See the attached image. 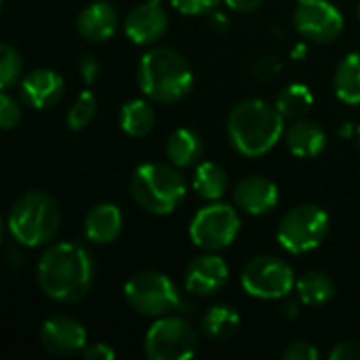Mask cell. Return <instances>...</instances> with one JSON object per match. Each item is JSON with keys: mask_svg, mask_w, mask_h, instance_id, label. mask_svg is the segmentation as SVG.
Listing matches in <instances>:
<instances>
[{"mask_svg": "<svg viewBox=\"0 0 360 360\" xmlns=\"http://www.w3.org/2000/svg\"><path fill=\"white\" fill-rule=\"evenodd\" d=\"M228 139L232 148L249 158L268 154L285 133V118L276 105L264 99H245L228 116Z\"/></svg>", "mask_w": 360, "mask_h": 360, "instance_id": "7a4b0ae2", "label": "cell"}, {"mask_svg": "<svg viewBox=\"0 0 360 360\" xmlns=\"http://www.w3.org/2000/svg\"><path fill=\"white\" fill-rule=\"evenodd\" d=\"M295 283L291 266L274 255L253 257L240 274L243 289L257 300H285L295 289Z\"/></svg>", "mask_w": 360, "mask_h": 360, "instance_id": "9c48e42d", "label": "cell"}, {"mask_svg": "<svg viewBox=\"0 0 360 360\" xmlns=\"http://www.w3.org/2000/svg\"><path fill=\"white\" fill-rule=\"evenodd\" d=\"M283 356L287 360H316L319 359V350L308 342H293L283 352Z\"/></svg>", "mask_w": 360, "mask_h": 360, "instance_id": "4dcf8cb0", "label": "cell"}, {"mask_svg": "<svg viewBox=\"0 0 360 360\" xmlns=\"http://www.w3.org/2000/svg\"><path fill=\"white\" fill-rule=\"evenodd\" d=\"M19 120H21V105L8 91H4L0 95V127L4 131H11L17 127Z\"/></svg>", "mask_w": 360, "mask_h": 360, "instance_id": "f1b7e54d", "label": "cell"}, {"mask_svg": "<svg viewBox=\"0 0 360 360\" xmlns=\"http://www.w3.org/2000/svg\"><path fill=\"white\" fill-rule=\"evenodd\" d=\"M340 133H342L344 137H350V135H352V124H350V122H346V127H344Z\"/></svg>", "mask_w": 360, "mask_h": 360, "instance_id": "74e56055", "label": "cell"}, {"mask_svg": "<svg viewBox=\"0 0 360 360\" xmlns=\"http://www.w3.org/2000/svg\"><path fill=\"white\" fill-rule=\"evenodd\" d=\"M154 110L146 99H131L120 110V127L131 137H146L154 127Z\"/></svg>", "mask_w": 360, "mask_h": 360, "instance_id": "484cf974", "label": "cell"}, {"mask_svg": "<svg viewBox=\"0 0 360 360\" xmlns=\"http://www.w3.org/2000/svg\"><path fill=\"white\" fill-rule=\"evenodd\" d=\"M240 230V217L234 207L213 202L200 209L190 221V238L205 251H221L230 247Z\"/></svg>", "mask_w": 360, "mask_h": 360, "instance_id": "30bf717a", "label": "cell"}, {"mask_svg": "<svg viewBox=\"0 0 360 360\" xmlns=\"http://www.w3.org/2000/svg\"><path fill=\"white\" fill-rule=\"evenodd\" d=\"M192 186H194V190L198 192L200 198L215 202V200H219V198L226 194V190H228V175H226V169L219 167L217 162H200V165L196 167Z\"/></svg>", "mask_w": 360, "mask_h": 360, "instance_id": "7402d4cb", "label": "cell"}, {"mask_svg": "<svg viewBox=\"0 0 360 360\" xmlns=\"http://www.w3.org/2000/svg\"><path fill=\"white\" fill-rule=\"evenodd\" d=\"M76 25L82 38L91 42H105L118 30V13L112 4L99 0L80 11Z\"/></svg>", "mask_w": 360, "mask_h": 360, "instance_id": "e0dca14e", "label": "cell"}, {"mask_svg": "<svg viewBox=\"0 0 360 360\" xmlns=\"http://www.w3.org/2000/svg\"><path fill=\"white\" fill-rule=\"evenodd\" d=\"M325 143H327L325 131L312 120L300 118L287 129V146H289L291 154L297 158L319 156L325 150Z\"/></svg>", "mask_w": 360, "mask_h": 360, "instance_id": "d6986e66", "label": "cell"}, {"mask_svg": "<svg viewBox=\"0 0 360 360\" xmlns=\"http://www.w3.org/2000/svg\"><path fill=\"white\" fill-rule=\"evenodd\" d=\"M97 72H99V61L93 57V55H84L80 59V76L86 84H93L95 78H97Z\"/></svg>", "mask_w": 360, "mask_h": 360, "instance_id": "836d02e7", "label": "cell"}, {"mask_svg": "<svg viewBox=\"0 0 360 360\" xmlns=\"http://www.w3.org/2000/svg\"><path fill=\"white\" fill-rule=\"evenodd\" d=\"M356 139H359V150H360V127H359V131H356Z\"/></svg>", "mask_w": 360, "mask_h": 360, "instance_id": "f35d334b", "label": "cell"}, {"mask_svg": "<svg viewBox=\"0 0 360 360\" xmlns=\"http://www.w3.org/2000/svg\"><path fill=\"white\" fill-rule=\"evenodd\" d=\"M278 112L283 114V118H289V120H300L304 118L312 105H314V95L312 91L302 84V82H293V84H287L278 97H276V103Z\"/></svg>", "mask_w": 360, "mask_h": 360, "instance_id": "d4e9b609", "label": "cell"}, {"mask_svg": "<svg viewBox=\"0 0 360 360\" xmlns=\"http://www.w3.org/2000/svg\"><path fill=\"white\" fill-rule=\"evenodd\" d=\"M122 232V213L112 202L95 205L84 217V236L93 245H110Z\"/></svg>", "mask_w": 360, "mask_h": 360, "instance_id": "ac0fdd59", "label": "cell"}, {"mask_svg": "<svg viewBox=\"0 0 360 360\" xmlns=\"http://www.w3.org/2000/svg\"><path fill=\"white\" fill-rule=\"evenodd\" d=\"M137 84L148 99L156 103H175L192 91L194 74L179 51L156 46L141 57Z\"/></svg>", "mask_w": 360, "mask_h": 360, "instance_id": "3957f363", "label": "cell"}, {"mask_svg": "<svg viewBox=\"0 0 360 360\" xmlns=\"http://www.w3.org/2000/svg\"><path fill=\"white\" fill-rule=\"evenodd\" d=\"M278 63H276V59L274 57H264L257 65H255V72L262 76V78H272L276 72H278Z\"/></svg>", "mask_w": 360, "mask_h": 360, "instance_id": "e575fe53", "label": "cell"}, {"mask_svg": "<svg viewBox=\"0 0 360 360\" xmlns=\"http://www.w3.org/2000/svg\"><path fill=\"white\" fill-rule=\"evenodd\" d=\"M221 0H171L175 11L184 15H205L211 13Z\"/></svg>", "mask_w": 360, "mask_h": 360, "instance_id": "f546056e", "label": "cell"}, {"mask_svg": "<svg viewBox=\"0 0 360 360\" xmlns=\"http://www.w3.org/2000/svg\"><path fill=\"white\" fill-rule=\"evenodd\" d=\"M124 300L131 310L150 319H160L173 312H186L184 308L188 306L181 300L173 281L167 274L154 270H146L131 276L124 285Z\"/></svg>", "mask_w": 360, "mask_h": 360, "instance_id": "8992f818", "label": "cell"}, {"mask_svg": "<svg viewBox=\"0 0 360 360\" xmlns=\"http://www.w3.org/2000/svg\"><path fill=\"white\" fill-rule=\"evenodd\" d=\"M224 2L236 13H251L255 8H259L264 0H224Z\"/></svg>", "mask_w": 360, "mask_h": 360, "instance_id": "d590c367", "label": "cell"}, {"mask_svg": "<svg viewBox=\"0 0 360 360\" xmlns=\"http://www.w3.org/2000/svg\"><path fill=\"white\" fill-rule=\"evenodd\" d=\"M21 74H23V59H21L19 51L4 42L0 46V86H2V91H8L11 86L21 82Z\"/></svg>", "mask_w": 360, "mask_h": 360, "instance_id": "4316f807", "label": "cell"}, {"mask_svg": "<svg viewBox=\"0 0 360 360\" xmlns=\"http://www.w3.org/2000/svg\"><path fill=\"white\" fill-rule=\"evenodd\" d=\"M186 179L177 167L143 162L133 171L131 194L135 202L152 215H169L186 200Z\"/></svg>", "mask_w": 360, "mask_h": 360, "instance_id": "5b68a950", "label": "cell"}, {"mask_svg": "<svg viewBox=\"0 0 360 360\" xmlns=\"http://www.w3.org/2000/svg\"><path fill=\"white\" fill-rule=\"evenodd\" d=\"M359 17H360V6H359Z\"/></svg>", "mask_w": 360, "mask_h": 360, "instance_id": "60d3db41", "label": "cell"}, {"mask_svg": "<svg viewBox=\"0 0 360 360\" xmlns=\"http://www.w3.org/2000/svg\"><path fill=\"white\" fill-rule=\"evenodd\" d=\"M331 360H360V342H344L338 344L331 352Z\"/></svg>", "mask_w": 360, "mask_h": 360, "instance_id": "1f68e13d", "label": "cell"}, {"mask_svg": "<svg viewBox=\"0 0 360 360\" xmlns=\"http://www.w3.org/2000/svg\"><path fill=\"white\" fill-rule=\"evenodd\" d=\"M293 23L306 40L331 42L344 30V15L329 0H297Z\"/></svg>", "mask_w": 360, "mask_h": 360, "instance_id": "8fae6325", "label": "cell"}, {"mask_svg": "<svg viewBox=\"0 0 360 360\" xmlns=\"http://www.w3.org/2000/svg\"><path fill=\"white\" fill-rule=\"evenodd\" d=\"M234 202L249 215H266L278 205V188L268 177L251 175L236 184Z\"/></svg>", "mask_w": 360, "mask_h": 360, "instance_id": "2e32d148", "label": "cell"}, {"mask_svg": "<svg viewBox=\"0 0 360 360\" xmlns=\"http://www.w3.org/2000/svg\"><path fill=\"white\" fill-rule=\"evenodd\" d=\"M228 278H230L228 264L213 251L209 255H200L192 259L190 266L186 268V289L198 297H209L219 293L226 287Z\"/></svg>", "mask_w": 360, "mask_h": 360, "instance_id": "4fadbf2b", "label": "cell"}, {"mask_svg": "<svg viewBox=\"0 0 360 360\" xmlns=\"http://www.w3.org/2000/svg\"><path fill=\"white\" fill-rule=\"evenodd\" d=\"M124 34L135 44H152L158 42L169 30V15L156 2H143L129 11L124 17Z\"/></svg>", "mask_w": 360, "mask_h": 360, "instance_id": "5bb4252c", "label": "cell"}, {"mask_svg": "<svg viewBox=\"0 0 360 360\" xmlns=\"http://www.w3.org/2000/svg\"><path fill=\"white\" fill-rule=\"evenodd\" d=\"M61 211L55 198L40 190H32L21 194L6 219V228L11 236L23 247H42L51 243L59 230Z\"/></svg>", "mask_w": 360, "mask_h": 360, "instance_id": "277c9868", "label": "cell"}, {"mask_svg": "<svg viewBox=\"0 0 360 360\" xmlns=\"http://www.w3.org/2000/svg\"><path fill=\"white\" fill-rule=\"evenodd\" d=\"M283 310H285V314H287L289 319H295V316H297V304H287Z\"/></svg>", "mask_w": 360, "mask_h": 360, "instance_id": "8d00e7d4", "label": "cell"}, {"mask_svg": "<svg viewBox=\"0 0 360 360\" xmlns=\"http://www.w3.org/2000/svg\"><path fill=\"white\" fill-rule=\"evenodd\" d=\"M95 110H97V97L91 91H82L68 112V127L72 131H82L93 120Z\"/></svg>", "mask_w": 360, "mask_h": 360, "instance_id": "83f0119b", "label": "cell"}, {"mask_svg": "<svg viewBox=\"0 0 360 360\" xmlns=\"http://www.w3.org/2000/svg\"><path fill=\"white\" fill-rule=\"evenodd\" d=\"M63 91H65L63 78L55 70H46V68H40V70L25 74L19 82L21 99L34 110L53 108L55 103L61 101Z\"/></svg>", "mask_w": 360, "mask_h": 360, "instance_id": "9a60e30c", "label": "cell"}, {"mask_svg": "<svg viewBox=\"0 0 360 360\" xmlns=\"http://www.w3.org/2000/svg\"><path fill=\"white\" fill-rule=\"evenodd\" d=\"M329 215L319 205H297L281 219L276 238L283 249L293 255L310 253L323 245L329 234Z\"/></svg>", "mask_w": 360, "mask_h": 360, "instance_id": "52a82bcc", "label": "cell"}, {"mask_svg": "<svg viewBox=\"0 0 360 360\" xmlns=\"http://www.w3.org/2000/svg\"><path fill=\"white\" fill-rule=\"evenodd\" d=\"M333 84L344 103L360 105V53H350L338 63Z\"/></svg>", "mask_w": 360, "mask_h": 360, "instance_id": "44dd1931", "label": "cell"}, {"mask_svg": "<svg viewBox=\"0 0 360 360\" xmlns=\"http://www.w3.org/2000/svg\"><path fill=\"white\" fill-rule=\"evenodd\" d=\"M165 150H167L171 165H175L177 169H188V167L198 165L205 152V143H202V137L194 129L181 127L169 135Z\"/></svg>", "mask_w": 360, "mask_h": 360, "instance_id": "ffe728a7", "label": "cell"}, {"mask_svg": "<svg viewBox=\"0 0 360 360\" xmlns=\"http://www.w3.org/2000/svg\"><path fill=\"white\" fill-rule=\"evenodd\" d=\"M82 356L86 360H114L116 352L110 348V344L97 342V344H86V348L82 350Z\"/></svg>", "mask_w": 360, "mask_h": 360, "instance_id": "d6a6232c", "label": "cell"}, {"mask_svg": "<svg viewBox=\"0 0 360 360\" xmlns=\"http://www.w3.org/2000/svg\"><path fill=\"white\" fill-rule=\"evenodd\" d=\"M146 356L152 360H186L198 350V333L184 316H160L143 342Z\"/></svg>", "mask_w": 360, "mask_h": 360, "instance_id": "ba28073f", "label": "cell"}, {"mask_svg": "<svg viewBox=\"0 0 360 360\" xmlns=\"http://www.w3.org/2000/svg\"><path fill=\"white\" fill-rule=\"evenodd\" d=\"M240 327V314L228 304H219L207 310L202 316V333L209 340H228Z\"/></svg>", "mask_w": 360, "mask_h": 360, "instance_id": "cb8c5ba5", "label": "cell"}, {"mask_svg": "<svg viewBox=\"0 0 360 360\" xmlns=\"http://www.w3.org/2000/svg\"><path fill=\"white\" fill-rule=\"evenodd\" d=\"M95 266L89 251L78 243H55L38 262V285L46 297L59 304H76L89 295Z\"/></svg>", "mask_w": 360, "mask_h": 360, "instance_id": "6da1fadb", "label": "cell"}, {"mask_svg": "<svg viewBox=\"0 0 360 360\" xmlns=\"http://www.w3.org/2000/svg\"><path fill=\"white\" fill-rule=\"evenodd\" d=\"M146 2H156V4H160L162 0H146Z\"/></svg>", "mask_w": 360, "mask_h": 360, "instance_id": "ab89813d", "label": "cell"}, {"mask_svg": "<svg viewBox=\"0 0 360 360\" xmlns=\"http://www.w3.org/2000/svg\"><path fill=\"white\" fill-rule=\"evenodd\" d=\"M300 302L306 306H323L333 300L335 295V283L319 270L306 272L297 283H295Z\"/></svg>", "mask_w": 360, "mask_h": 360, "instance_id": "603a6c76", "label": "cell"}, {"mask_svg": "<svg viewBox=\"0 0 360 360\" xmlns=\"http://www.w3.org/2000/svg\"><path fill=\"white\" fill-rule=\"evenodd\" d=\"M40 344L53 356H74L86 348V329L72 316H51L40 329Z\"/></svg>", "mask_w": 360, "mask_h": 360, "instance_id": "7c38bea8", "label": "cell"}]
</instances>
